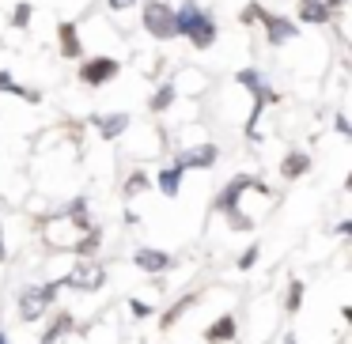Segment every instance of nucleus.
Returning a JSON list of instances; mask_svg holds the SVG:
<instances>
[{"mask_svg": "<svg viewBox=\"0 0 352 344\" xmlns=\"http://www.w3.org/2000/svg\"><path fill=\"white\" fill-rule=\"evenodd\" d=\"M329 16H333V12H329L322 0H299V19H303V23L322 27V23H329Z\"/></svg>", "mask_w": 352, "mask_h": 344, "instance_id": "obj_14", "label": "nucleus"}, {"mask_svg": "<svg viewBox=\"0 0 352 344\" xmlns=\"http://www.w3.org/2000/svg\"><path fill=\"white\" fill-rule=\"evenodd\" d=\"M246 190H258V193H269L265 185L258 182V178H250V174H239V178H231L228 182V190L220 193V212L228 216V223H231V231H250L254 223L246 220V212L239 208V197H243Z\"/></svg>", "mask_w": 352, "mask_h": 344, "instance_id": "obj_2", "label": "nucleus"}, {"mask_svg": "<svg viewBox=\"0 0 352 344\" xmlns=\"http://www.w3.org/2000/svg\"><path fill=\"white\" fill-rule=\"evenodd\" d=\"M12 84H16V80H12V72H8V69H0V91H8Z\"/></svg>", "mask_w": 352, "mask_h": 344, "instance_id": "obj_28", "label": "nucleus"}, {"mask_svg": "<svg viewBox=\"0 0 352 344\" xmlns=\"http://www.w3.org/2000/svg\"><path fill=\"white\" fill-rule=\"evenodd\" d=\"M102 280H107V273H102V265H76L69 276L61 280V288H76V291H99Z\"/></svg>", "mask_w": 352, "mask_h": 344, "instance_id": "obj_8", "label": "nucleus"}, {"mask_svg": "<svg viewBox=\"0 0 352 344\" xmlns=\"http://www.w3.org/2000/svg\"><path fill=\"white\" fill-rule=\"evenodd\" d=\"M95 125H99L102 140H118L125 129H129V114H102V117H95Z\"/></svg>", "mask_w": 352, "mask_h": 344, "instance_id": "obj_12", "label": "nucleus"}, {"mask_svg": "<svg viewBox=\"0 0 352 344\" xmlns=\"http://www.w3.org/2000/svg\"><path fill=\"white\" fill-rule=\"evenodd\" d=\"M235 333H239L235 318H231V314H220V318L205 329V341L208 344H228V341H235Z\"/></svg>", "mask_w": 352, "mask_h": 344, "instance_id": "obj_11", "label": "nucleus"}, {"mask_svg": "<svg viewBox=\"0 0 352 344\" xmlns=\"http://www.w3.org/2000/svg\"><path fill=\"white\" fill-rule=\"evenodd\" d=\"M307 170H311V155H303V152H292L288 159L280 163V178H288V182L292 178H303Z\"/></svg>", "mask_w": 352, "mask_h": 344, "instance_id": "obj_15", "label": "nucleus"}, {"mask_svg": "<svg viewBox=\"0 0 352 344\" xmlns=\"http://www.w3.org/2000/svg\"><path fill=\"white\" fill-rule=\"evenodd\" d=\"M193 303H197V295H186V299H178V303H175V306H170V310L160 318V325H163V329H170V325H175V321L186 314V310H190Z\"/></svg>", "mask_w": 352, "mask_h": 344, "instance_id": "obj_17", "label": "nucleus"}, {"mask_svg": "<svg viewBox=\"0 0 352 344\" xmlns=\"http://www.w3.org/2000/svg\"><path fill=\"white\" fill-rule=\"evenodd\" d=\"M95 246H99V231L91 227V231H87V235H84V238H80V242H76V246H72V250H76V253H91Z\"/></svg>", "mask_w": 352, "mask_h": 344, "instance_id": "obj_21", "label": "nucleus"}, {"mask_svg": "<svg viewBox=\"0 0 352 344\" xmlns=\"http://www.w3.org/2000/svg\"><path fill=\"white\" fill-rule=\"evenodd\" d=\"M8 257V250H4V227H0V261Z\"/></svg>", "mask_w": 352, "mask_h": 344, "instance_id": "obj_30", "label": "nucleus"}, {"mask_svg": "<svg viewBox=\"0 0 352 344\" xmlns=\"http://www.w3.org/2000/svg\"><path fill=\"white\" fill-rule=\"evenodd\" d=\"M122 72V61L118 57H91V61L80 65V80H84L87 87H102L110 84V80Z\"/></svg>", "mask_w": 352, "mask_h": 344, "instance_id": "obj_7", "label": "nucleus"}, {"mask_svg": "<svg viewBox=\"0 0 352 344\" xmlns=\"http://www.w3.org/2000/svg\"><path fill=\"white\" fill-rule=\"evenodd\" d=\"M175 95H178V91H175V84H163L160 91L152 95V102H148V106H152V114H163V110H167L170 102H175Z\"/></svg>", "mask_w": 352, "mask_h": 344, "instance_id": "obj_18", "label": "nucleus"}, {"mask_svg": "<svg viewBox=\"0 0 352 344\" xmlns=\"http://www.w3.org/2000/svg\"><path fill=\"white\" fill-rule=\"evenodd\" d=\"M175 34H186L193 49H208L216 42V23L197 4H186L182 12H175Z\"/></svg>", "mask_w": 352, "mask_h": 344, "instance_id": "obj_1", "label": "nucleus"}, {"mask_svg": "<svg viewBox=\"0 0 352 344\" xmlns=\"http://www.w3.org/2000/svg\"><path fill=\"white\" fill-rule=\"evenodd\" d=\"M140 190H148V178L140 174V170H133V174H129V182H125V197H137Z\"/></svg>", "mask_w": 352, "mask_h": 344, "instance_id": "obj_20", "label": "nucleus"}, {"mask_svg": "<svg viewBox=\"0 0 352 344\" xmlns=\"http://www.w3.org/2000/svg\"><path fill=\"white\" fill-rule=\"evenodd\" d=\"M0 344H4V333H0Z\"/></svg>", "mask_w": 352, "mask_h": 344, "instance_id": "obj_31", "label": "nucleus"}, {"mask_svg": "<svg viewBox=\"0 0 352 344\" xmlns=\"http://www.w3.org/2000/svg\"><path fill=\"white\" fill-rule=\"evenodd\" d=\"M65 329H72V318H69V314H61V318L54 321V329H50V333L42 336V344H54V341H61V333H65Z\"/></svg>", "mask_w": 352, "mask_h": 344, "instance_id": "obj_19", "label": "nucleus"}, {"mask_svg": "<svg viewBox=\"0 0 352 344\" xmlns=\"http://www.w3.org/2000/svg\"><path fill=\"white\" fill-rule=\"evenodd\" d=\"M57 38H61V57L65 61H80V57H84V42H80V27L76 23L65 19V23L57 27Z\"/></svg>", "mask_w": 352, "mask_h": 344, "instance_id": "obj_9", "label": "nucleus"}, {"mask_svg": "<svg viewBox=\"0 0 352 344\" xmlns=\"http://www.w3.org/2000/svg\"><path fill=\"white\" fill-rule=\"evenodd\" d=\"M299 303H303V284L292 280V288H288V310L296 314V310H299Z\"/></svg>", "mask_w": 352, "mask_h": 344, "instance_id": "obj_22", "label": "nucleus"}, {"mask_svg": "<svg viewBox=\"0 0 352 344\" xmlns=\"http://www.w3.org/2000/svg\"><path fill=\"white\" fill-rule=\"evenodd\" d=\"M12 23H16V27H27V23H31V4H16V12H12Z\"/></svg>", "mask_w": 352, "mask_h": 344, "instance_id": "obj_23", "label": "nucleus"}, {"mask_svg": "<svg viewBox=\"0 0 352 344\" xmlns=\"http://www.w3.org/2000/svg\"><path fill=\"white\" fill-rule=\"evenodd\" d=\"M129 310H133V318H148V314H152V306H148V303H140V299H133V303H129Z\"/></svg>", "mask_w": 352, "mask_h": 344, "instance_id": "obj_24", "label": "nucleus"}, {"mask_svg": "<svg viewBox=\"0 0 352 344\" xmlns=\"http://www.w3.org/2000/svg\"><path fill=\"white\" fill-rule=\"evenodd\" d=\"M254 261H258V246H250V250H246L243 257H239V268H250Z\"/></svg>", "mask_w": 352, "mask_h": 344, "instance_id": "obj_25", "label": "nucleus"}, {"mask_svg": "<svg viewBox=\"0 0 352 344\" xmlns=\"http://www.w3.org/2000/svg\"><path fill=\"white\" fill-rule=\"evenodd\" d=\"M254 19H261V27H265V34H269L273 46H284V42H292L299 34V27L292 23L288 16H273V12H265L261 4H250V8L243 12V23H254Z\"/></svg>", "mask_w": 352, "mask_h": 344, "instance_id": "obj_4", "label": "nucleus"}, {"mask_svg": "<svg viewBox=\"0 0 352 344\" xmlns=\"http://www.w3.org/2000/svg\"><path fill=\"white\" fill-rule=\"evenodd\" d=\"M114 12H125V8H133V4H140V0H107Z\"/></svg>", "mask_w": 352, "mask_h": 344, "instance_id": "obj_27", "label": "nucleus"}, {"mask_svg": "<svg viewBox=\"0 0 352 344\" xmlns=\"http://www.w3.org/2000/svg\"><path fill=\"white\" fill-rule=\"evenodd\" d=\"M178 182H182V167L175 163V167H167L160 174V193L163 197H178Z\"/></svg>", "mask_w": 352, "mask_h": 344, "instance_id": "obj_16", "label": "nucleus"}, {"mask_svg": "<svg viewBox=\"0 0 352 344\" xmlns=\"http://www.w3.org/2000/svg\"><path fill=\"white\" fill-rule=\"evenodd\" d=\"M61 291V280L57 284H42V288H23L19 291V318L23 321H38L46 314V306L54 303V295Z\"/></svg>", "mask_w": 352, "mask_h": 344, "instance_id": "obj_6", "label": "nucleus"}, {"mask_svg": "<svg viewBox=\"0 0 352 344\" xmlns=\"http://www.w3.org/2000/svg\"><path fill=\"white\" fill-rule=\"evenodd\" d=\"M337 133H341V137H352V125H349L344 114H337Z\"/></svg>", "mask_w": 352, "mask_h": 344, "instance_id": "obj_26", "label": "nucleus"}, {"mask_svg": "<svg viewBox=\"0 0 352 344\" xmlns=\"http://www.w3.org/2000/svg\"><path fill=\"white\" fill-rule=\"evenodd\" d=\"M235 80H239L243 87H250V91H254V110H250V117H246V137L254 140V137H258V129H254V125H258L261 110H265L269 102H276V91L265 84V80H261V72H258V69H243Z\"/></svg>", "mask_w": 352, "mask_h": 344, "instance_id": "obj_3", "label": "nucleus"}, {"mask_svg": "<svg viewBox=\"0 0 352 344\" xmlns=\"http://www.w3.org/2000/svg\"><path fill=\"white\" fill-rule=\"evenodd\" d=\"M322 4H326V8H329V12H333V8H341L344 0H322Z\"/></svg>", "mask_w": 352, "mask_h": 344, "instance_id": "obj_29", "label": "nucleus"}, {"mask_svg": "<svg viewBox=\"0 0 352 344\" xmlns=\"http://www.w3.org/2000/svg\"><path fill=\"white\" fill-rule=\"evenodd\" d=\"M140 19H144V31L152 34V38H160V42L178 38L175 34V12H170V4H163V0H148Z\"/></svg>", "mask_w": 352, "mask_h": 344, "instance_id": "obj_5", "label": "nucleus"}, {"mask_svg": "<svg viewBox=\"0 0 352 344\" xmlns=\"http://www.w3.org/2000/svg\"><path fill=\"white\" fill-rule=\"evenodd\" d=\"M216 159H220V148L216 144H201V148H190V152L178 159V167H197V170H208V167H216Z\"/></svg>", "mask_w": 352, "mask_h": 344, "instance_id": "obj_10", "label": "nucleus"}, {"mask_svg": "<svg viewBox=\"0 0 352 344\" xmlns=\"http://www.w3.org/2000/svg\"><path fill=\"white\" fill-rule=\"evenodd\" d=\"M133 261H137L144 273H163V268H170V257H167L163 250H152V246H140Z\"/></svg>", "mask_w": 352, "mask_h": 344, "instance_id": "obj_13", "label": "nucleus"}]
</instances>
